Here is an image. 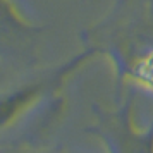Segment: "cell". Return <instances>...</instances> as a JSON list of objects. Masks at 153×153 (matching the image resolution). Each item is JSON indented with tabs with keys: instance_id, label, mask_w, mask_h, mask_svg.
I'll return each mask as SVG.
<instances>
[{
	"instance_id": "6da1fadb",
	"label": "cell",
	"mask_w": 153,
	"mask_h": 153,
	"mask_svg": "<svg viewBox=\"0 0 153 153\" xmlns=\"http://www.w3.org/2000/svg\"><path fill=\"white\" fill-rule=\"evenodd\" d=\"M98 53H102V48L91 47L83 53L72 57L69 62L33 74L12 86H5L0 91V134L10 131L26 117V114L40 108L42 102L53 98L55 91L62 88L65 79L72 76L77 67L83 65L90 57Z\"/></svg>"
},
{
	"instance_id": "7a4b0ae2",
	"label": "cell",
	"mask_w": 153,
	"mask_h": 153,
	"mask_svg": "<svg viewBox=\"0 0 153 153\" xmlns=\"http://www.w3.org/2000/svg\"><path fill=\"white\" fill-rule=\"evenodd\" d=\"M97 134L110 153H153V126L145 131L134 129L131 102L119 112H102Z\"/></svg>"
},
{
	"instance_id": "3957f363",
	"label": "cell",
	"mask_w": 153,
	"mask_h": 153,
	"mask_svg": "<svg viewBox=\"0 0 153 153\" xmlns=\"http://www.w3.org/2000/svg\"><path fill=\"white\" fill-rule=\"evenodd\" d=\"M40 28H33L16 9L12 0H0V53L26 55V47Z\"/></svg>"
},
{
	"instance_id": "277c9868",
	"label": "cell",
	"mask_w": 153,
	"mask_h": 153,
	"mask_svg": "<svg viewBox=\"0 0 153 153\" xmlns=\"http://www.w3.org/2000/svg\"><path fill=\"white\" fill-rule=\"evenodd\" d=\"M141 47L129 50H114L112 57L119 64V76L122 81H131L134 86L153 93V42L138 43Z\"/></svg>"
},
{
	"instance_id": "5b68a950",
	"label": "cell",
	"mask_w": 153,
	"mask_h": 153,
	"mask_svg": "<svg viewBox=\"0 0 153 153\" xmlns=\"http://www.w3.org/2000/svg\"><path fill=\"white\" fill-rule=\"evenodd\" d=\"M12 153V152H10ZM14 153H43V152H31V150H21V152H14Z\"/></svg>"
},
{
	"instance_id": "8992f818",
	"label": "cell",
	"mask_w": 153,
	"mask_h": 153,
	"mask_svg": "<svg viewBox=\"0 0 153 153\" xmlns=\"http://www.w3.org/2000/svg\"><path fill=\"white\" fill-rule=\"evenodd\" d=\"M126 2H127V0H119V4H117V7H119V5H122V4H126Z\"/></svg>"
}]
</instances>
